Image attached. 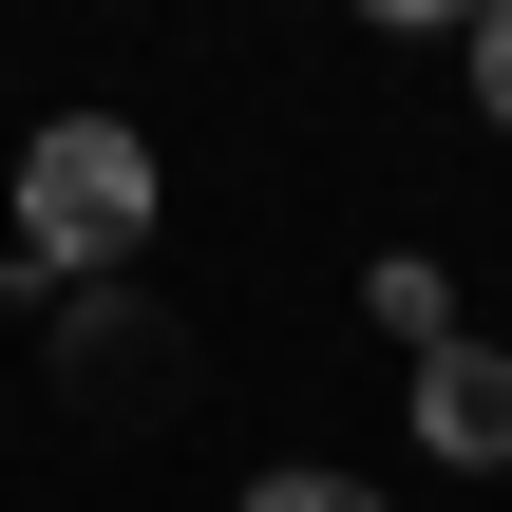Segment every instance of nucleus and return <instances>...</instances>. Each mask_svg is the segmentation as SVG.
<instances>
[{
  "instance_id": "f03ea898",
  "label": "nucleus",
  "mask_w": 512,
  "mask_h": 512,
  "mask_svg": "<svg viewBox=\"0 0 512 512\" xmlns=\"http://www.w3.org/2000/svg\"><path fill=\"white\" fill-rule=\"evenodd\" d=\"M418 456L437 475H512V361L494 342H418Z\"/></svg>"
},
{
  "instance_id": "423d86ee",
  "label": "nucleus",
  "mask_w": 512,
  "mask_h": 512,
  "mask_svg": "<svg viewBox=\"0 0 512 512\" xmlns=\"http://www.w3.org/2000/svg\"><path fill=\"white\" fill-rule=\"evenodd\" d=\"M361 19H380V38H437V19H475V0H361Z\"/></svg>"
},
{
  "instance_id": "f257e3e1",
  "label": "nucleus",
  "mask_w": 512,
  "mask_h": 512,
  "mask_svg": "<svg viewBox=\"0 0 512 512\" xmlns=\"http://www.w3.org/2000/svg\"><path fill=\"white\" fill-rule=\"evenodd\" d=\"M152 209H171V171L133 152V114H57V133L19 152V266H0V285H19V304H57L76 266H133V247H152Z\"/></svg>"
},
{
  "instance_id": "39448f33",
  "label": "nucleus",
  "mask_w": 512,
  "mask_h": 512,
  "mask_svg": "<svg viewBox=\"0 0 512 512\" xmlns=\"http://www.w3.org/2000/svg\"><path fill=\"white\" fill-rule=\"evenodd\" d=\"M456 38H475V114H494V133H512V0H475Z\"/></svg>"
},
{
  "instance_id": "20e7f679",
  "label": "nucleus",
  "mask_w": 512,
  "mask_h": 512,
  "mask_svg": "<svg viewBox=\"0 0 512 512\" xmlns=\"http://www.w3.org/2000/svg\"><path fill=\"white\" fill-rule=\"evenodd\" d=\"M247 512H399V494H361V475H304V456H285V475H247Z\"/></svg>"
},
{
  "instance_id": "7ed1b4c3",
  "label": "nucleus",
  "mask_w": 512,
  "mask_h": 512,
  "mask_svg": "<svg viewBox=\"0 0 512 512\" xmlns=\"http://www.w3.org/2000/svg\"><path fill=\"white\" fill-rule=\"evenodd\" d=\"M361 323H380L399 361H418V342H456V266H437V247H380V266H361Z\"/></svg>"
}]
</instances>
